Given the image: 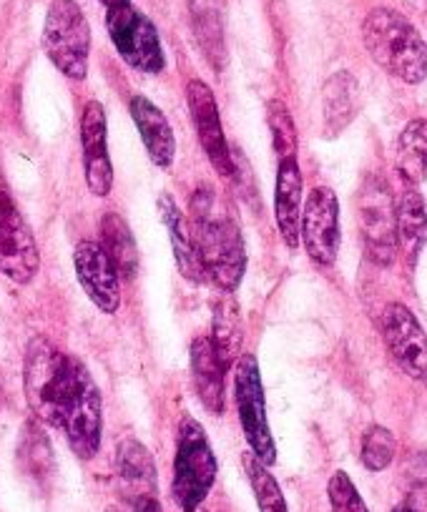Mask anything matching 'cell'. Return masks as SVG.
<instances>
[{
	"instance_id": "28",
	"label": "cell",
	"mask_w": 427,
	"mask_h": 512,
	"mask_svg": "<svg viewBox=\"0 0 427 512\" xmlns=\"http://www.w3.org/2000/svg\"><path fill=\"white\" fill-rule=\"evenodd\" d=\"M267 123L272 131L274 151H277L279 161L297 159V128H294L292 113H289L287 103L274 98L267 106Z\"/></svg>"
},
{
	"instance_id": "32",
	"label": "cell",
	"mask_w": 427,
	"mask_h": 512,
	"mask_svg": "<svg viewBox=\"0 0 427 512\" xmlns=\"http://www.w3.org/2000/svg\"><path fill=\"white\" fill-rule=\"evenodd\" d=\"M131 512H161L159 500H141L131 505Z\"/></svg>"
},
{
	"instance_id": "26",
	"label": "cell",
	"mask_w": 427,
	"mask_h": 512,
	"mask_svg": "<svg viewBox=\"0 0 427 512\" xmlns=\"http://www.w3.org/2000/svg\"><path fill=\"white\" fill-rule=\"evenodd\" d=\"M397 171L410 186L427 176V118H415L402 128L397 139Z\"/></svg>"
},
{
	"instance_id": "2",
	"label": "cell",
	"mask_w": 427,
	"mask_h": 512,
	"mask_svg": "<svg viewBox=\"0 0 427 512\" xmlns=\"http://www.w3.org/2000/svg\"><path fill=\"white\" fill-rule=\"evenodd\" d=\"M362 41L377 66L405 83H422L427 76V43L400 13L377 8L362 23Z\"/></svg>"
},
{
	"instance_id": "12",
	"label": "cell",
	"mask_w": 427,
	"mask_h": 512,
	"mask_svg": "<svg viewBox=\"0 0 427 512\" xmlns=\"http://www.w3.org/2000/svg\"><path fill=\"white\" fill-rule=\"evenodd\" d=\"M382 334L402 372L415 382H427V334L405 304H387Z\"/></svg>"
},
{
	"instance_id": "24",
	"label": "cell",
	"mask_w": 427,
	"mask_h": 512,
	"mask_svg": "<svg viewBox=\"0 0 427 512\" xmlns=\"http://www.w3.org/2000/svg\"><path fill=\"white\" fill-rule=\"evenodd\" d=\"M209 339L227 369L242 357V312H239V304L234 302L232 292H224L214 302V329H211Z\"/></svg>"
},
{
	"instance_id": "10",
	"label": "cell",
	"mask_w": 427,
	"mask_h": 512,
	"mask_svg": "<svg viewBox=\"0 0 427 512\" xmlns=\"http://www.w3.org/2000/svg\"><path fill=\"white\" fill-rule=\"evenodd\" d=\"M38 264L41 256L36 239L0 179V272L11 282L28 284L38 274Z\"/></svg>"
},
{
	"instance_id": "14",
	"label": "cell",
	"mask_w": 427,
	"mask_h": 512,
	"mask_svg": "<svg viewBox=\"0 0 427 512\" xmlns=\"http://www.w3.org/2000/svg\"><path fill=\"white\" fill-rule=\"evenodd\" d=\"M76 277L86 297L101 312L114 314L121 307V274L98 241H78L73 251Z\"/></svg>"
},
{
	"instance_id": "16",
	"label": "cell",
	"mask_w": 427,
	"mask_h": 512,
	"mask_svg": "<svg viewBox=\"0 0 427 512\" xmlns=\"http://www.w3.org/2000/svg\"><path fill=\"white\" fill-rule=\"evenodd\" d=\"M191 374H194V387L201 405L211 415H222L224 405H227V387H224L227 367L222 364L209 337H196L191 342Z\"/></svg>"
},
{
	"instance_id": "29",
	"label": "cell",
	"mask_w": 427,
	"mask_h": 512,
	"mask_svg": "<svg viewBox=\"0 0 427 512\" xmlns=\"http://www.w3.org/2000/svg\"><path fill=\"white\" fill-rule=\"evenodd\" d=\"M397 442L387 427H370L362 437V465L372 472H382L392 465L395 460Z\"/></svg>"
},
{
	"instance_id": "27",
	"label": "cell",
	"mask_w": 427,
	"mask_h": 512,
	"mask_svg": "<svg viewBox=\"0 0 427 512\" xmlns=\"http://www.w3.org/2000/svg\"><path fill=\"white\" fill-rule=\"evenodd\" d=\"M242 465H244V472H247L249 485H252L259 512H289L287 500H284L282 495V487H279V482L274 480L269 467L264 465V462H259L252 452L242 457Z\"/></svg>"
},
{
	"instance_id": "22",
	"label": "cell",
	"mask_w": 427,
	"mask_h": 512,
	"mask_svg": "<svg viewBox=\"0 0 427 512\" xmlns=\"http://www.w3.org/2000/svg\"><path fill=\"white\" fill-rule=\"evenodd\" d=\"M397 211V249L405 262L415 267L427 244V204L415 189H407L395 204Z\"/></svg>"
},
{
	"instance_id": "18",
	"label": "cell",
	"mask_w": 427,
	"mask_h": 512,
	"mask_svg": "<svg viewBox=\"0 0 427 512\" xmlns=\"http://www.w3.org/2000/svg\"><path fill=\"white\" fill-rule=\"evenodd\" d=\"M116 472L119 485L131 505L141 500H156V467L151 452L134 437L119 442L116 452Z\"/></svg>"
},
{
	"instance_id": "7",
	"label": "cell",
	"mask_w": 427,
	"mask_h": 512,
	"mask_svg": "<svg viewBox=\"0 0 427 512\" xmlns=\"http://www.w3.org/2000/svg\"><path fill=\"white\" fill-rule=\"evenodd\" d=\"M61 430L66 432L68 445L81 460L96 457L101 447V392L81 359L76 364L71 395L63 410Z\"/></svg>"
},
{
	"instance_id": "36",
	"label": "cell",
	"mask_w": 427,
	"mask_h": 512,
	"mask_svg": "<svg viewBox=\"0 0 427 512\" xmlns=\"http://www.w3.org/2000/svg\"><path fill=\"white\" fill-rule=\"evenodd\" d=\"M189 512H206V510H201V507H196V510H189Z\"/></svg>"
},
{
	"instance_id": "23",
	"label": "cell",
	"mask_w": 427,
	"mask_h": 512,
	"mask_svg": "<svg viewBox=\"0 0 427 512\" xmlns=\"http://www.w3.org/2000/svg\"><path fill=\"white\" fill-rule=\"evenodd\" d=\"M191 28H194L196 43L211 68L222 73L227 63V41H224V23L214 0H189Z\"/></svg>"
},
{
	"instance_id": "1",
	"label": "cell",
	"mask_w": 427,
	"mask_h": 512,
	"mask_svg": "<svg viewBox=\"0 0 427 512\" xmlns=\"http://www.w3.org/2000/svg\"><path fill=\"white\" fill-rule=\"evenodd\" d=\"M194 214V244L199 251L201 267L206 277L222 287V292H234L247 272V249H244L242 229L232 214L219 209L214 194L206 189L196 191L191 199Z\"/></svg>"
},
{
	"instance_id": "21",
	"label": "cell",
	"mask_w": 427,
	"mask_h": 512,
	"mask_svg": "<svg viewBox=\"0 0 427 512\" xmlns=\"http://www.w3.org/2000/svg\"><path fill=\"white\" fill-rule=\"evenodd\" d=\"M159 214L161 221H164L166 231H169V241L171 249H174V259L176 267H179L181 277L189 279V282L199 284L201 279L206 277L204 267H201L199 251H196L194 244V234H191L189 224H186L184 211L176 206V201L171 199L169 194L159 196Z\"/></svg>"
},
{
	"instance_id": "9",
	"label": "cell",
	"mask_w": 427,
	"mask_h": 512,
	"mask_svg": "<svg viewBox=\"0 0 427 512\" xmlns=\"http://www.w3.org/2000/svg\"><path fill=\"white\" fill-rule=\"evenodd\" d=\"M360 229L372 262L390 267L397 256V211L390 189L377 176H370L362 184Z\"/></svg>"
},
{
	"instance_id": "4",
	"label": "cell",
	"mask_w": 427,
	"mask_h": 512,
	"mask_svg": "<svg viewBox=\"0 0 427 512\" xmlns=\"http://www.w3.org/2000/svg\"><path fill=\"white\" fill-rule=\"evenodd\" d=\"M214 480H217V457L211 450L209 437L194 417L184 415L176 435L174 482H171L176 505L184 512L201 507L214 487Z\"/></svg>"
},
{
	"instance_id": "31",
	"label": "cell",
	"mask_w": 427,
	"mask_h": 512,
	"mask_svg": "<svg viewBox=\"0 0 427 512\" xmlns=\"http://www.w3.org/2000/svg\"><path fill=\"white\" fill-rule=\"evenodd\" d=\"M405 505L410 512H427V455L417 457L412 465Z\"/></svg>"
},
{
	"instance_id": "20",
	"label": "cell",
	"mask_w": 427,
	"mask_h": 512,
	"mask_svg": "<svg viewBox=\"0 0 427 512\" xmlns=\"http://www.w3.org/2000/svg\"><path fill=\"white\" fill-rule=\"evenodd\" d=\"M360 111V86L347 71L335 73L322 88V131L325 139H335L355 121Z\"/></svg>"
},
{
	"instance_id": "3",
	"label": "cell",
	"mask_w": 427,
	"mask_h": 512,
	"mask_svg": "<svg viewBox=\"0 0 427 512\" xmlns=\"http://www.w3.org/2000/svg\"><path fill=\"white\" fill-rule=\"evenodd\" d=\"M76 357L53 347L46 337H36L26 349L23 387L33 415L51 427H61L63 410L76 377Z\"/></svg>"
},
{
	"instance_id": "25",
	"label": "cell",
	"mask_w": 427,
	"mask_h": 512,
	"mask_svg": "<svg viewBox=\"0 0 427 512\" xmlns=\"http://www.w3.org/2000/svg\"><path fill=\"white\" fill-rule=\"evenodd\" d=\"M101 246L119 269L124 279H134L139 272V249L136 239L131 234L129 224L119 214H106L101 219Z\"/></svg>"
},
{
	"instance_id": "17",
	"label": "cell",
	"mask_w": 427,
	"mask_h": 512,
	"mask_svg": "<svg viewBox=\"0 0 427 512\" xmlns=\"http://www.w3.org/2000/svg\"><path fill=\"white\" fill-rule=\"evenodd\" d=\"M131 116H134L141 144H144L151 164L159 166V169H171L176 156V139L174 131H171V123L166 121L159 106L151 103L146 96H141V93H136L131 98Z\"/></svg>"
},
{
	"instance_id": "19",
	"label": "cell",
	"mask_w": 427,
	"mask_h": 512,
	"mask_svg": "<svg viewBox=\"0 0 427 512\" xmlns=\"http://www.w3.org/2000/svg\"><path fill=\"white\" fill-rule=\"evenodd\" d=\"M302 171L297 159L279 161L277 171V191H274V216L282 239L287 246L299 244V224H302Z\"/></svg>"
},
{
	"instance_id": "33",
	"label": "cell",
	"mask_w": 427,
	"mask_h": 512,
	"mask_svg": "<svg viewBox=\"0 0 427 512\" xmlns=\"http://www.w3.org/2000/svg\"><path fill=\"white\" fill-rule=\"evenodd\" d=\"M106 8H119V6H129L131 0H101Z\"/></svg>"
},
{
	"instance_id": "35",
	"label": "cell",
	"mask_w": 427,
	"mask_h": 512,
	"mask_svg": "<svg viewBox=\"0 0 427 512\" xmlns=\"http://www.w3.org/2000/svg\"><path fill=\"white\" fill-rule=\"evenodd\" d=\"M106 512H121L119 507H106Z\"/></svg>"
},
{
	"instance_id": "11",
	"label": "cell",
	"mask_w": 427,
	"mask_h": 512,
	"mask_svg": "<svg viewBox=\"0 0 427 512\" xmlns=\"http://www.w3.org/2000/svg\"><path fill=\"white\" fill-rule=\"evenodd\" d=\"M299 236L314 264L319 267L335 264L337 251H340V201L335 191L327 186L312 189L302 211Z\"/></svg>"
},
{
	"instance_id": "34",
	"label": "cell",
	"mask_w": 427,
	"mask_h": 512,
	"mask_svg": "<svg viewBox=\"0 0 427 512\" xmlns=\"http://www.w3.org/2000/svg\"><path fill=\"white\" fill-rule=\"evenodd\" d=\"M392 512H410V510H407V505H397Z\"/></svg>"
},
{
	"instance_id": "13",
	"label": "cell",
	"mask_w": 427,
	"mask_h": 512,
	"mask_svg": "<svg viewBox=\"0 0 427 512\" xmlns=\"http://www.w3.org/2000/svg\"><path fill=\"white\" fill-rule=\"evenodd\" d=\"M186 101H189V111L191 118H194L199 144L204 149V154L209 156L211 166L224 179H234V156L227 144V136H224L222 118H219V108L211 88L204 81H196L194 78L186 86Z\"/></svg>"
},
{
	"instance_id": "6",
	"label": "cell",
	"mask_w": 427,
	"mask_h": 512,
	"mask_svg": "<svg viewBox=\"0 0 427 512\" xmlns=\"http://www.w3.org/2000/svg\"><path fill=\"white\" fill-rule=\"evenodd\" d=\"M234 392H237L239 422H242L244 437H247L252 455L264 465H274L277 447L272 440V427L267 420V402H264L262 372L254 354H242L234 369Z\"/></svg>"
},
{
	"instance_id": "15",
	"label": "cell",
	"mask_w": 427,
	"mask_h": 512,
	"mask_svg": "<svg viewBox=\"0 0 427 512\" xmlns=\"http://www.w3.org/2000/svg\"><path fill=\"white\" fill-rule=\"evenodd\" d=\"M109 123L98 101H88L81 116V149L86 184L93 196H109L114 186V166L109 159Z\"/></svg>"
},
{
	"instance_id": "5",
	"label": "cell",
	"mask_w": 427,
	"mask_h": 512,
	"mask_svg": "<svg viewBox=\"0 0 427 512\" xmlns=\"http://www.w3.org/2000/svg\"><path fill=\"white\" fill-rule=\"evenodd\" d=\"M43 48L63 76L73 81L86 78L91 28L76 0H53L43 26Z\"/></svg>"
},
{
	"instance_id": "30",
	"label": "cell",
	"mask_w": 427,
	"mask_h": 512,
	"mask_svg": "<svg viewBox=\"0 0 427 512\" xmlns=\"http://www.w3.org/2000/svg\"><path fill=\"white\" fill-rule=\"evenodd\" d=\"M327 492H330V505H332V512H370L367 510L365 500L360 497V492H357L355 482L350 480V475L347 472H335L330 480V487H327Z\"/></svg>"
},
{
	"instance_id": "8",
	"label": "cell",
	"mask_w": 427,
	"mask_h": 512,
	"mask_svg": "<svg viewBox=\"0 0 427 512\" xmlns=\"http://www.w3.org/2000/svg\"><path fill=\"white\" fill-rule=\"evenodd\" d=\"M106 28L111 33V41H114L119 56L129 63L131 68L141 73H156L164 71L166 58L161 51L159 33H156L154 23L144 16V13L136 11L134 6H119L109 8V16H106Z\"/></svg>"
}]
</instances>
